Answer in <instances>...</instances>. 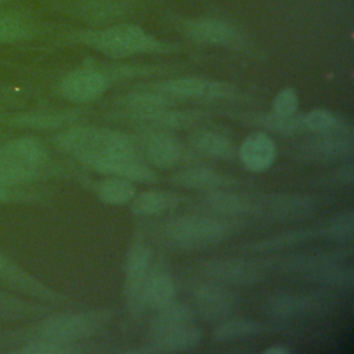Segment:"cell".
I'll list each match as a JSON object with an SVG mask.
<instances>
[{"mask_svg": "<svg viewBox=\"0 0 354 354\" xmlns=\"http://www.w3.org/2000/svg\"><path fill=\"white\" fill-rule=\"evenodd\" d=\"M53 173L50 153L36 137L21 136L0 144V185L28 187Z\"/></svg>", "mask_w": 354, "mask_h": 354, "instance_id": "cell-1", "label": "cell"}, {"mask_svg": "<svg viewBox=\"0 0 354 354\" xmlns=\"http://www.w3.org/2000/svg\"><path fill=\"white\" fill-rule=\"evenodd\" d=\"M53 144L82 165L91 156L106 152L141 155L140 144L133 137L94 126L68 127L53 137Z\"/></svg>", "mask_w": 354, "mask_h": 354, "instance_id": "cell-2", "label": "cell"}, {"mask_svg": "<svg viewBox=\"0 0 354 354\" xmlns=\"http://www.w3.org/2000/svg\"><path fill=\"white\" fill-rule=\"evenodd\" d=\"M238 227V221L220 216L189 214L169 220L162 232L176 248L198 249L228 239Z\"/></svg>", "mask_w": 354, "mask_h": 354, "instance_id": "cell-3", "label": "cell"}, {"mask_svg": "<svg viewBox=\"0 0 354 354\" xmlns=\"http://www.w3.org/2000/svg\"><path fill=\"white\" fill-rule=\"evenodd\" d=\"M109 314L101 313H59L40 319L24 333L25 342L75 346L77 342L94 335L108 321Z\"/></svg>", "mask_w": 354, "mask_h": 354, "instance_id": "cell-4", "label": "cell"}, {"mask_svg": "<svg viewBox=\"0 0 354 354\" xmlns=\"http://www.w3.org/2000/svg\"><path fill=\"white\" fill-rule=\"evenodd\" d=\"M77 40L109 57H129L138 53H151L162 47L152 36L134 25H116L102 30L84 32Z\"/></svg>", "mask_w": 354, "mask_h": 354, "instance_id": "cell-5", "label": "cell"}, {"mask_svg": "<svg viewBox=\"0 0 354 354\" xmlns=\"http://www.w3.org/2000/svg\"><path fill=\"white\" fill-rule=\"evenodd\" d=\"M83 165L104 176L122 177L133 183L156 181V173L141 155L106 152L91 156Z\"/></svg>", "mask_w": 354, "mask_h": 354, "instance_id": "cell-6", "label": "cell"}, {"mask_svg": "<svg viewBox=\"0 0 354 354\" xmlns=\"http://www.w3.org/2000/svg\"><path fill=\"white\" fill-rule=\"evenodd\" d=\"M0 283L10 289H14L25 296L37 299L41 301H48L53 304L68 303V297L59 292L44 285L33 274L26 271L18 263H15L10 256L0 250Z\"/></svg>", "mask_w": 354, "mask_h": 354, "instance_id": "cell-7", "label": "cell"}, {"mask_svg": "<svg viewBox=\"0 0 354 354\" xmlns=\"http://www.w3.org/2000/svg\"><path fill=\"white\" fill-rule=\"evenodd\" d=\"M203 274L227 286H252L266 277L263 266L245 259H217L203 263Z\"/></svg>", "mask_w": 354, "mask_h": 354, "instance_id": "cell-8", "label": "cell"}, {"mask_svg": "<svg viewBox=\"0 0 354 354\" xmlns=\"http://www.w3.org/2000/svg\"><path fill=\"white\" fill-rule=\"evenodd\" d=\"M324 310H328V304L322 297L303 293H275L263 303L267 317L282 321L321 314Z\"/></svg>", "mask_w": 354, "mask_h": 354, "instance_id": "cell-9", "label": "cell"}, {"mask_svg": "<svg viewBox=\"0 0 354 354\" xmlns=\"http://www.w3.org/2000/svg\"><path fill=\"white\" fill-rule=\"evenodd\" d=\"M254 201L256 216L277 221L301 220L311 216L317 209L315 199L297 194L270 195Z\"/></svg>", "mask_w": 354, "mask_h": 354, "instance_id": "cell-10", "label": "cell"}, {"mask_svg": "<svg viewBox=\"0 0 354 354\" xmlns=\"http://www.w3.org/2000/svg\"><path fill=\"white\" fill-rule=\"evenodd\" d=\"M353 136L344 124L337 130L317 134V137L303 142L299 148V155L314 162H335L342 160L353 153Z\"/></svg>", "mask_w": 354, "mask_h": 354, "instance_id": "cell-11", "label": "cell"}, {"mask_svg": "<svg viewBox=\"0 0 354 354\" xmlns=\"http://www.w3.org/2000/svg\"><path fill=\"white\" fill-rule=\"evenodd\" d=\"M236 303V293L218 282L202 283L194 292L195 310L206 322L224 319L235 308Z\"/></svg>", "mask_w": 354, "mask_h": 354, "instance_id": "cell-12", "label": "cell"}, {"mask_svg": "<svg viewBox=\"0 0 354 354\" xmlns=\"http://www.w3.org/2000/svg\"><path fill=\"white\" fill-rule=\"evenodd\" d=\"M153 90L165 94L170 100H218L231 95L230 86L201 77L173 79L153 86Z\"/></svg>", "mask_w": 354, "mask_h": 354, "instance_id": "cell-13", "label": "cell"}, {"mask_svg": "<svg viewBox=\"0 0 354 354\" xmlns=\"http://www.w3.org/2000/svg\"><path fill=\"white\" fill-rule=\"evenodd\" d=\"M152 252L144 243H134L126 259L124 295L127 307L131 313L142 310V288L149 272Z\"/></svg>", "mask_w": 354, "mask_h": 354, "instance_id": "cell-14", "label": "cell"}, {"mask_svg": "<svg viewBox=\"0 0 354 354\" xmlns=\"http://www.w3.org/2000/svg\"><path fill=\"white\" fill-rule=\"evenodd\" d=\"M138 144L147 163L158 169H171L177 166L184 156L180 142L166 131H152Z\"/></svg>", "mask_w": 354, "mask_h": 354, "instance_id": "cell-15", "label": "cell"}, {"mask_svg": "<svg viewBox=\"0 0 354 354\" xmlns=\"http://www.w3.org/2000/svg\"><path fill=\"white\" fill-rule=\"evenodd\" d=\"M106 87L105 77L91 69L68 73L59 83V94L72 102H90L98 98Z\"/></svg>", "mask_w": 354, "mask_h": 354, "instance_id": "cell-16", "label": "cell"}, {"mask_svg": "<svg viewBox=\"0 0 354 354\" xmlns=\"http://www.w3.org/2000/svg\"><path fill=\"white\" fill-rule=\"evenodd\" d=\"M238 155L246 170L257 173L267 170L272 165L277 156V148L267 133L254 131L245 137Z\"/></svg>", "mask_w": 354, "mask_h": 354, "instance_id": "cell-17", "label": "cell"}, {"mask_svg": "<svg viewBox=\"0 0 354 354\" xmlns=\"http://www.w3.org/2000/svg\"><path fill=\"white\" fill-rule=\"evenodd\" d=\"M171 183L189 188V189H206V191H216L235 185L238 181L230 176L221 174L213 169L196 166L188 167L184 170L177 171L171 177Z\"/></svg>", "mask_w": 354, "mask_h": 354, "instance_id": "cell-18", "label": "cell"}, {"mask_svg": "<svg viewBox=\"0 0 354 354\" xmlns=\"http://www.w3.org/2000/svg\"><path fill=\"white\" fill-rule=\"evenodd\" d=\"M203 333L194 324H187L176 328L153 340L152 351L159 353H184L195 348L202 342Z\"/></svg>", "mask_w": 354, "mask_h": 354, "instance_id": "cell-19", "label": "cell"}, {"mask_svg": "<svg viewBox=\"0 0 354 354\" xmlns=\"http://www.w3.org/2000/svg\"><path fill=\"white\" fill-rule=\"evenodd\" d=\"M36 33L35 22L18 10L0 7V44H12L30 39Z\"/></svg>", "mask_w": 354, "mask_h": 354, "instance_id": "cell-20", "label": "cell"}, {"mask_svg": "<svg viewBox=\"0 0 354 354\" xmlns=\"http://www.w3.org/2000/svg\"><path fill=\"white\" fill-rule=\"evenodd\" d=\"M192 319H194L192 310L187 304H184L181 301H176L173 299L166 306L160 307L158 310L156 317L152 319L151 329H149L151 340H153L176 328H180L187 324H192Z\"/></svg>", "mask_w": 354, "mask_h": 354, "instance_id": "cell-21", "label": "cell"}, {"mask_svg": "<svg viewBox=\"0 0 354 354\" xmlns=\"http://www.w3.org/2000/svg\"><path fill=\"white\" fill-rule=\"evenodd\" d=\"M205 203L207 207L223 216H246L254 214L256 201L246 195H239L235 192H228L224 189L210 191L205 196Z\"/></svg>", "mask_w": 354, "mask_h": 354, "instance_id": "cell-22", "label": "cell"}, {"mask_svg": "<svg viewBox=\"0 0 354 354\" xmlns=\"http://www.w3.org/2000/svg\"><path fill=\"white\" fill-rule=\"evenodd\" d=\"M71 113L50 112H24L4 118L1 122L11 127L32 130H55L66 126L72 120Z\"/></svg>", "mask_w": 354, "mask_h": 354, "instance_id": "cell-23", "label": "cell"}, {"mask_svg": "<svg viewBox=\"0 0 354 354\" xmlns=\"http://www.w3.org/2000/svg\"><path fill=\"white\" fill-rule=\"evenodd\" d=\"M174 282L169 274L148 272L142 288V304L159 310L174 299Z\"/></svg>", "mask_w": 354, "mask_h": 354, "instance_id": "cell-24", "label": "cell"}, {"mask_svg": "<svg viewBox=\"0 0 354 354\" xmlns=\"http://www.w3.org/2000/svg\"><path fill=\"white\" fill-rule=\"evenodd\" d=\"M191 145L201 153L217 158V159H232L235 156L234 142L221 133L212 130H199L191 136Z\"/></svg>", "mask_w": 354, "mask_h": 354, "instance_id": "cell-25", "label": "cell"}, {"mask_svg": "<svg viewBox=\"0 0 354 354\" xmlns=\"http://www.w3.org/2000/svg\"><path fill=\"white\" fill-rule=\"evenodd\" d=\"M188 35L201 43L231 44L236 40V32L218 19H199L188 26Z\"/></svg>", "mask_w": 354, "mask_h": 354, "instance_id": "cell-26", "label": "cell"}, {"mask_svg": "<svg viewBox=\"0 0 354 354\" xmlns=\"http://www.w3.org/2000/svg\"><path fill=\"white\" fill-rule=\"evenodd\" d=\"M95 195L106 205H124L131 202L136 196V188L133 181L122 177L106 176L94 185Z\"/></svg>", "mask_w": 354, "mask_h": 354, "instance_id": "cell-27", "label": "cell"}, {"mask_svg": "<svg viewBox=\"0 0 354 354\" xmlns=\"http://www.w3.org/2000/svg\"><path fill=\"white\" fill-rule=\"evenodd\" d=\"M266 326L260 321L246 318H231L220 322L213 330V339L218 343L234 342L261 335Z\"/></svg>", "mask_w": 354, "mask_h": 354, "instance_id": "cell-28", "label": "cell"}, {"mask_svg": "<svg viewBox=\"0 0 354 354\" xmlns=\"http://www.w3.org/2000/svg\"><path fill=\"white\" fill-rule=\"evenodd\" d=\"M314 236V230L304 228V230H295V231H286L270 238H266L263 241L250 243L248 249L250 252H257V253H271V252H278L282 249H286L289 246L303 243Z\"/></svg>", "mask_w": 354, "mask_h": 354, "instance_id": "cell-29", "label": "cell"}, {"mask_svg": "<svg viewBox=\"0 0 354 354\" xmlns=\"http://www.w3.org/2000/svg\"><path fill=\"white\" fill-rule=\"evenodd\" d=\"M173 205V196L160 191H145L131 199V213L136 216H159Z\"/></svg>", "mask_w": 354, "mask_h": 354, "instance_id": "cell-30", "label": "cell"}, {"mask_svg": "<svg viewBox=\"0 0 354 354\" xmlns=\"http://www.w3.org/2000/svg\"><path fill=\"white\" fill-rule=\"evenodd\" d=\"M173 100L156 90H147L140 93H133L122 100V105L130 113H144L152 112L162 108H169Z\"/></svg>", "mask_w": 354, "mask_h": 354, "instance_id": "cell-31", "label": "cell"}, {"mask_svg": "<svg viewBox=\"0 0 354 354\" xmlns=\"http://www.w3.org/2000/svg\"><path fill=\"white\" fill-rule=\"evenodd\" d=\"M254 123L264 127L268 131L278 133L282 136H292L304 130L301 123V116L296 113L292 116H279L271 112L268 115H263L254 119Z\"/></svg>", "mask_w": 354, "mask_h": 354, "instance_id": "cell-32", "label": "cell"}, {"mask_svg": "<svg viewBox=\"0 0 354 354\" xmlns=\"http://www.w3.org/2000/svg\"><path fill=\"white\" fill-rule=\"evenodd\" d=\"M321 234L335 242H351L354 234V213L348 209L344 213L335 216L322 230Z\"/></svg>", "mask_w": 354, "mask_h": 354, "instance_id": "cell-33", "label": "cell"}, {"mask_svg": "<svg viewBox=\"0 0 354 354\" xmlns=\"http://www.w3.org/2000/svg\"><path fill=\"white\" fill-rule=\"evenodd\" d=\"M303 129L315 134L329 133L344 126L332 112L326 109H313L306 115H301Z\"/></svg>", "mask_w": 354, "mask_h": 354, "instance_id": "cell-34", "label": "cell"}, {"mask_svg": "<svg viewBox=\"0 0 354 354\" xmlns=\"http://www.w3.org/2000/svg\"><path fill=\"white\" fill-rule=\"evenodd\" d=\"M40 198V194L26 187H6L0 185V205L11 203H26L33 202Z\"/></svg>", "mask_w": 354, "mask_h": 354, "instance_id": "cell-35", "label": "cell"}, {"mask_svg": "<svg viewBox=\"0 0 354 354\" xmlns=\"http://www.w3.org/2000/svg\"><path fill=\"white\" fill-rule=\"evenodd\" d=\"M297 95L292 88H283L272 101V112L279 116H292L297 112Z\"/></svg>", "mask_w": 354, "mask_h": 354, "instance_id": "cell-36", "label": "cell"}, {"mask_svg": "<svg viewBox=\"0 0 354 354\" xmlns=\"http://www.w3.org/2000/svg\"><path fill=\"white\" fill-rule=\"evenodd\" d=\"M37 307L19 299L0 293V314H35Z\"/></svg>", "mask_w": 354, "mask_h": 354, "instance_id": "cell-37", "label": "cell"}, {"mask_svg": "<svg viewBox=\"0 0 354 354\" xmlns=\"http://www.w3.org/2000/svg\"><path fill=\"white\" fill-rule=\"evenodd\" d=\"M353 178H354V171L351 165H342L333 173V180L339 181L340 184H351Z\"/></svg>", "mask_w": 354, "mask_h": 354, "instance_id": "cell-38", "label": "cell"}, {"mask_svg": "<svg viewBox=\"0 0 354 354\" xmlns=\"http://www.w3.org/2000/svg\"><path fill=\"white\" fill-rule=\"evenodd\" d=\"M289 348L282 344H272L264 350V354H288Z\"/></svg>", "mask_w": 354, "mask_h": 354, "instance_id": "cell-39", "label": "cell"}, {"mask_svg": "<svg viewBox=\"0 0 354 354\" xmlns=\"http://www.w3.org/2000/svg\"><path fill=\"white\" fill-rule=\"evenodd\" d=\"M12 0H0V7H3L4 4H8V3H11Z\"/></svg>", "mask_w": 354, "mask_h": 354, "instance_id": "cell-40", "label": "cell"}]
</instances>
